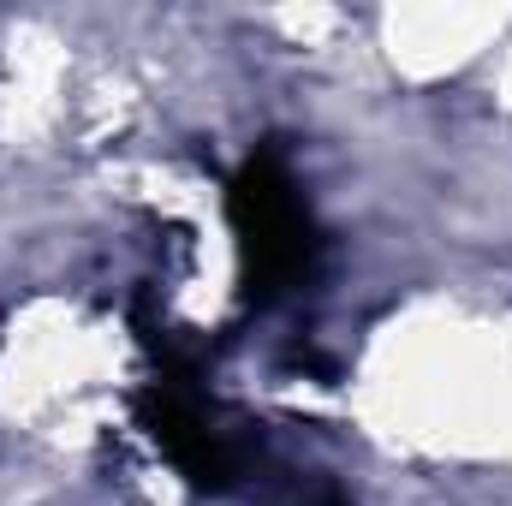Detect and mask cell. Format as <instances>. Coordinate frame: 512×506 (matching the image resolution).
Segmentation results:
<instances>
[{
  "mask_svg": "<svg viewBox=\"0 0 512 506\" xmlns=\"http://www.w3.org/2000/svg\"><path fill=\"white\" fill-rule=\"evenodd\" d=\"M233 215H239V233L256 251V262L268 274H292L304 262V203L292 197V185L280 179L274 161H251L239 191H233Z\"/></svg>",
  "mask_w": 512,
  "mask_h": 506,
  "instance_id": "6da1fadb",
  "label": "cell"
}]
</instances>
